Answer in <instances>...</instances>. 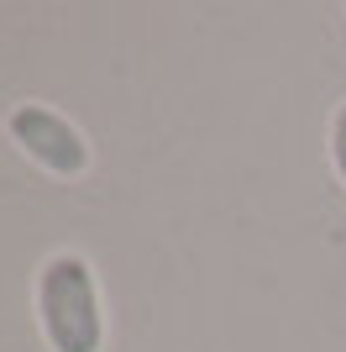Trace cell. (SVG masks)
I'll return each instance as SVG.
<instances>
[{
  "instance_id": "1",
  "label": "cell",
  "mask_w": 346,
  "mask_h": 352,
  "mask_svg": "<svg viewBox=\"0 0 346 352\" xmlns=\"http://www.w3.org/2000/svg\"><path fill=\"white\" fill-rule=\"evenodd\" d=\"M32 316H37V337L47 352H105L111 316H105V289L89 252L58 248L37 263Z\"/></svg>"
},
{
  "instance_id": "3",
  "label": "cell",
  "mask_w": 346,
  "mask_h": 352,
  "mask_svg": "<svg viewBox=\"0 0 346 352\" xmlns=\"http://www.w3.org/2000/svg\"><path fill=\"white\" fill-rule=\"evenodd\" d=\"M325 158H331V174L346 190V100H336L331 116H325Z\"/></svg>"
},
{
  "instance_id": "2",
  "label": "cell",
  "mask_w": 346,
  "mask_h": 352,
  "mask_svg": "<svg viewBox=\"0 0 346 352\" xmlns=\"http://www.w3.org/2000/svg\"><path fill=\"white\" fill-rule=\"evenodd\" d=\"M5 142L32 168H43L47 179H63V184H73L95 168V142L84 137V126L47 100H16L5 111Z\"/></svg>"
}]
</instances>
